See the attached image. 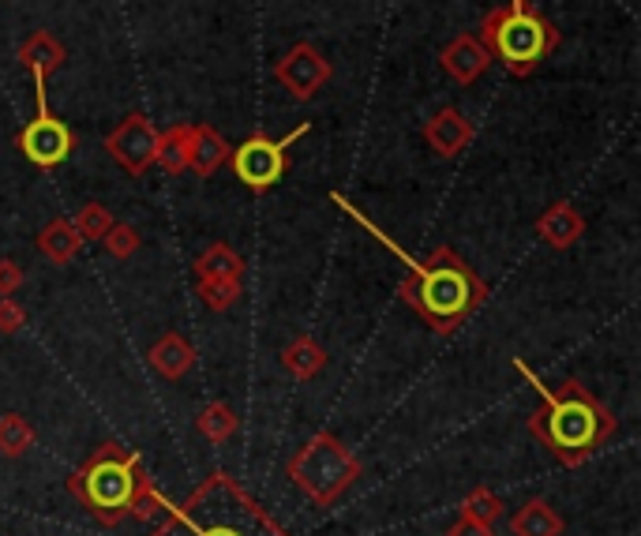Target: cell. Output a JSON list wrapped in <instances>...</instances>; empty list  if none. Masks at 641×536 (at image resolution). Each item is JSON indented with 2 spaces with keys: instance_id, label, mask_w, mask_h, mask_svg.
Listing matches in <instances>:
<instances>
[{
  "instance_id": "obj_1",
  "label": "cell",
  "mask_w": 641,
  "mask_h": 536,
  "mask_svg": "<svg viewBox=\"0 0 641 536\" xmlns=\"http://www.w3.org/2000/svg\"><path fill=\"white\" fill-rule=\"evenodd\" d=\"M331 199L353 217V222H361L364 230L375 236V241L387 244L394 256L409 267V278L401 281V289H398L401 301L413 308V312L428 326H432L435 334H443V338H451L454 331H462V323L469 320L476 308L484 304V297H488V286H484V278L476 275L469 263L457 256L454 248H446V244H439V248L432 252V259L420 263V259L409 256V252H401L398 244H394L390 236L379 230V225H372L368 217H364L350 203V199H342V192H334Z\"/></svg>"
},
{
  "instance_id": "obj_2",
  "label": "cell",
  "mask_w": 641,
  "mask_h": 536,
  "mask_svg": "<svg viewBox=\"0 0 641 536\" xmlns=\"http://www.w3.org/2000/svg\"><path fill=\"white\" fill-rule=\"evenodd\" d=\"M510 365H515L540 394V409L529 416V432L544 443V450L552 454L559 466L578 469L582 461H589L593 454L616 435V416H611L608 409L593 398V390H585L578 379H563V383L552 390L540 383L537 371L521 357H515Z\"/></svg>"
},
{
  "instance_id": "obj_3",
  "label": "cell",
  "mask_w": 641,
  "mask_h": 536,
  "mask_svg": "<svg viewBox=\"0 0 641 536\" xmlns=\"http://www.w3.org/2000/svg\"><path fill=\"white\" fill-rule=\"evenodd\" d=\"M166 511L151 536H289L229 472H210L185 503Z\"/></svg>"
},
{
  "instance_id": "obj_4",
  "label": "cell",
  "mask_w": 641,
  "mask_h": 536,
  "mask_svg": "<svg viewBox=\"0 0 641 536\" xmlns=\"http://www.w3.org/2000/svg\"><path fill=\"white\" fill-rule=\"evenodd\" d=\"M143 477L140 454L117 447V443H102L68 477V492L102 522V529H117L124 517H132V495Z\"/></svg>"
},
{
  "instance_id": "obj_5",
  "label": "cell",
  "mask_w": 641,
  "mask_h": 536,
  "mask_svg": "<svg viewBox=\"0 0 641 536\" xmlns=\"http://www.w3.org/2000/svg\"><path fill=\"white\" fill-rule=\"evenodd\" d=\"M480 45L507 65L510 76H533L540 60L559 45V31L537 12L533 0H507L484 15Z\"/></svg>"
},
{
  "instance_id": "obj_6",
  "label": "cell",
  "mask_w": 641,
  "mask_h": 536,
  "mask_svg": "<svg viewBox=\"0 0 641 536\" xmlns=\"http://www.w3.org/2000/svg\"><path fill=\"white\" fill-rule=\"evenodd\" d=\"M286 477L297 484L300 495H308L316 506H334L361 477V461L353 450L334 435H311V439L289 458Z\"/></svg>"
},
{
  "instance_id": "obj_7",
  "label": "cell",
  "mask_w": 641,
  "mask_h": 536,
  "mask_svg": "<svg viewBox=\"0 0 641 536\" xmlns=\"http://www.w3.org/2000/svg\"><path fill=\"white\" fill-rule=\"evenodd\" d=\"M308 132H311V121L292 129L286 139H270V135L255 132L252 139H244L241 147H233V154H229L236 180H241L244 188H252V192H270V188L289 172V147L297 139H305Z\"/></svg>"
},
{
  "instance_id": "obj_8",
  "label": "cell",
  "mask_w": 641,
  "mask_h": 536,
  "mask_svg": "<svg viewBox=\"0 0 641 536\" xmlns=\"http://www.w3.org/2000/svg\"><path fill=\"white\" fill-rule=\"evenodd\" d=\"M34 76V102H38V116L20 132V150L26 161L38 169H57L71 150H76V132L64 121L49 113V94H45V71L26 68Z\"/></svg>"
},
{
  "instance_id": "obj_9",
  "label": "cell",
  "mask_w": 641,
  "mask_h": 536,
  "mask_svg": "<svg viewBox=\"0 0 641 536\" xmlns=\"http://www.w3.org/2000/svg\"><path fill=\"white\" fill-rule=\"evenodd\" d=\"M106 150L113 154V161L132 177H143L146 169L158 161V129L146 121L143 113H132L109 132Z\"/></svg>"
},
{
  "instance_id": "obj_10",
  "label": "cell",
  "mask_w": 641,
  "mask_h": 536,
  "mask_svg": "<svg viewBox=\"0 0 641 536\" xmlns=\"http://www.w3.org/2000/svg\"><path fill=\"white\" fill-rule=\"evenodd\" d=\"M274 76H278V83L286 87L297 102H311V98L327 87V79H331V60H327L311 42H297L286 57L274 65Z\"/></svg>"
},
{
  "instance_id": "obj_11",
  "label": "cell",
  "mask_w": 641,
  "mask_h": 536,
  "mask_svg": "<svg viewBox=\"0 0 641 536\" xmlns=\"http://www.w3.org/2000/svg\"><path fill=\"white\" fill-rule=\"evenodd\" d=\"M439 65H443L446 76L454 79V83L469 87L476 83V79L488 71L491 65V53L484 49L480 38H473V34H457V38H451L443 45V53H439Z\"/></svg>"
},
{
  "instance_id": "obj_12",
  "label": "cell",
  "mask_w": 641,
  "mask_h": 536,
  "mask_svg": "<svg viewBox=\"0 0 641 536\" xmlns=\"http://www.w3.org/2000/svg\"><path fill=\"white\" fill-rule=\"evenodd\" d=\"M424 143L439 154V158H457V154L473 143V124L465 121L462 109L446 105L424 124Z\"/></svg>"
},
{
  "instance_id": "obj_13",
  "label": "cell",
  "mask_w": 641,
  "mask_h": 536,
  "mask_svg": "<svg viewBox=\"0 0 641 536\" xmlns=\"http://www.w3.org/2000/svg\"><path fill=\"white\" fill-rule=\"evenodd\" d=\"M582 233H585V217L582 211H574L571 203H552L537 217V236L555 252L574 248V244L582 241Z\"/></svg>"
},
{
  "instance_id": "obj_14",
  "label": "cell",
  "mask_w": 641,
  "mask_h": 536,
  "mask_svg": "<svg viewBox=\"0 0 641 536\" xmlns=\"http://www.w3.org/2000/svg\"><path fill=\"white\" fill-rule=\"evenodd\" d=\"M233 147L225 143L222 132H214L210 124H191V150H188V169L196 177H214L218 169L229 161Z\"/></svg>"
},
{
  "instance_id": "obj_15",
  "label": "cell",
  "mask_w": 641,
  "mask_h": 536,
  "mask_svg": "<svg viewBox=\"0 0 641 536\" xmlns=\"http://www.w3.org/2000/svg\"><path fill=\"white\" fill-rule=\"evenodd\" d=\"M151 368L158 371L162 379H169V383H177V379H185L191 368H196V349L180 338V334H166L162 342L151 345Z\"/></svg>"
},
{
  "instance_id": "obj_16",
  "label": "cell",
  "mask_w": 641,
  "mask_h": 536,
  "mask_svg": "<svg viewBox=\"0 0 641 536\" xmlns=\"http://www.w3.org/2000/svg\"><path fill=\"white\" fill-rule=\"evenodd\" d=\"M563 514L548 499H529L521 511L510 514V536H563Z\"/></svg>"
},
{
  "instance_id": "obj_17",
  "label": "cell",
  "mask_w": 641,
  "mask_h": 536,
  "mask_svg": "<svg viewBox=\"0 0 641 536\" xmlns=\"http://www.w3.org/2000/svg\"><path fill=\"white\" fill-rule=\"evenodd\" d=\"M327 360H331L327 349L311 338V334H300V338H292L286 349H281V368H286L297 383H311V379L327 368Z\"/></svg>"
},
{
  "instance_id": "obj_18",
  "label": "cell",
  "mask_w": 641,
  "mask_h": 536,
  "mask_svg": "<svg viewBox=\"0 0 641 536\" xmlns=\"http://www.w3.org/2000/svg\"><path fill=\"white\" fill-rule=\"evenodd\" d=\"M79 248H84V241H79L76 225H71L68 217H53V222L38 233V252L53 263V267H71V263L79 259Z\"/></svg>"
},
{
  "instance_id": "obj_19",
  "label": "cell",
  "mask_w": 641,
  "mask_h": 536,
  "mask_svg": "<svg viewBox=\"0 0 641 536\" xmlns=\"http://www.w3.org/2000/svg\"><path fill=\"white\" fill-rule=\"evenodd\" d=\"M20 65L23 68H42L45 76L64 65V45L53 38L49 31H34L31 38L20 45Z\"/></svg>"
},
{
  "instance_id": "obj_20",
  "label": "cell",
  "mask_w": 641,
  "mask_h": 536,
  "mask_svg": "<svg viewBox=\"0 0 641 536\" xmlns=\"http://www.w3.org/2000/svg\"><path fill=\"white\" fill-rule=\"evenodd\" d=\"M236 424L241 421H236V413L225 402H210V405L199 409V416H196V428L210 447H225V443L236 435Z\"/></svg>"
},
{
  "instance_id": "obj_21",
  "label": "cell",
  "mask_w": 641,
  "mask_h": 536,
  "mask_svg": "<svg viewBox=\"0 0 641 536\" xmlns=\"http://www.w3.org/2000/svg\"><path fill=\"white\" fill-rule=\"evenodd\" d=\"M188 150H191V124H173L169 132H158V161L166 172H185L188 169Z\"/></svg>"
},
{
  "instance_id": "obj_22",
  "label": "cell",
  "mask_w": 641,
  "mask_h": 536,
  "mask_svg": "<svg viewBox=\"0 0 641 536\" xmlns=\"http://www.w3.org/2000/svg\"><path fill=\"white\" fill-rule=\"evenodd\" d=\"M241 275H244V259L225 241H214L196 259V278H241Z\"/></svg>"
},
{
  "instance_id": "obj_23",
  "label": "cell",
  "mask_w": 641,
  "mask_h": 536,
  "mask_svg": "<svg viewBox=\"0 0 641 536\" xmlns=\"http://www.w3.org/2000/svg\"><path fill=\"white\" fill-rule=\"evenodd\" d=\"M34 428H31V421L20 413H8V416H0V454L4 458H23L26 450L34 447Z\"/></svg>"
},
{
  "instance_id": "obj_24",
  "label": "cell",
  "mask_w": 641,
  "mask_h": 536,
  "mask_svg": "<svg viewBox=\"0 0 641 536\" xmlns=\"http://www.w3.org/2000/svg\"><path fill=\"white\" fill-rule=\"evenodd\" d=\"M196 293L210 312H229L241 301V278H196Z\"/></svg>"
},
{
  "instance_id": "obj_25",
  "label": "cell",
  "mask_w": 641,
  "mask_h": 536,
  "mask_svg": "<svg viewBox=\"0 0 641 536\" xmlns=\"http://www.w3.org/2000/svg\"><path fill=\"white\" fill-rule=\"evenodd\" d=\"M462 517H473V522L491 525V529H496V522L502 517V499L484 484L473 488V492L462 499Z\"/></svg>"
},
{
  "instance_id": "obj_26",
  "label": "cell",
  "mask_w": 641,
  "mask_h": 536,
  "mask_svg": "<svg viewBox=\"0 0 641 536\" xmlns=\"http://www.w3.org/2000/svg\"><path fill=\"white\" fill-rule=\"evenodd\" d=\"M71 225H76L79 241H102V236L109 233V225H113V214H109V206L102 203H84L76 211V217H71Z\"/></svg>"
},
{
  "instance_id": "obj_27",
  "label": "cell",
  "mask_w": 641,
  "mask_h": 536,
  "mask_svg": "<svg viewBox=\"0 0 641 536\" xmlns=\"http://www.w3.org/2000/svg\"><path fill=\"white\" fill-rule=\"evenodd\" d=\"M102 244H106V252L113 259H132L135 252H140L143 236H140V230H135L132 222H113V225H109V233L102 236Z\"/></svg>"
},
{
  "instance_id": "obj_28",
  "label": "cell",
  "mask_w": 641,
  "mask_h": 536,
  "mask_svg": "<svg viewBox=\"0 0 641 536\" xmlns=\"http://www.w3.org/2000/svg\"><path fill=\"white\" fill-rule=\"evenodd\" d=\"M166 499H162V492L154 488V480L151 477H143L140 480V488H135V495H132V517H140V522H151V517H158L162 511H166Z\"/></svg>"
},
{
  "instance_id": "obj_29",
  "label": "cell",
  "mask_w": 641,
  "mask_h": 536,
  "mask_svg": "<svg viewBox=\"0 0 641 536\" xmlns=\"http://www.w3.org/2000/svg\"><path fill=\"white\" fill-rule=\"evenodd\" d=\"M26 326V312L15 297H0V334H20Z\"/></svg>"
},
{
  "instance_id": "obj_30",
  "label": "cell",
  "mask_w": 641,
  "mask_h": 536,
  "mask_svg": "<svg viewBox=\"0 0 641 536\" xmlns=\"http://www.w3.org/2000/svg\"><path fill=\"white\" fill-rule=\"evenodd\" d=\"M23 286V270L12 259H0V297H15Z\"/></svg>"
},
{
  "instance_id": "obj_31",
  "label": "cell",
  "mask_w": 641,
  "mask_h": 536,
  "mask_svg": "<svg viewBox=\"0 0 641 536\" xmlns=\"http://www.w3.org/2000/svg\"><path fill=\"white\" fill-rule=\"evenodd\" d=\"M446 536H496V533H491V525H480V522H473V517H462V522H454L451 529H446Z\"/></svg>"
}]
</instances>
